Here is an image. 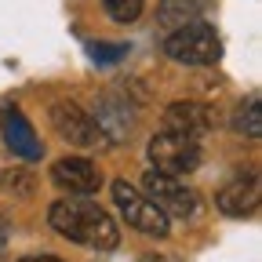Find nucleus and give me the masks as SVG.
<instances>
[{"label": "nucleus", "mask_w": 262, "mask_h": 262, "mask_svg": "<svg viewBox=\"0 0 262 262\" xmlns=\"http://www.w3.org/2000/svg\"><path fill=\"white\" fill-rule=\"evenodd\" d=\"M51 182L70 196H91L102 189V171L88 157H58L51 164Z\"/></svg>", "instance_id": "7"}, {"label": "nucleus", "mask_w": 262, "mask_h": 262, "mask_svg": "<svg viewBox=\"0 0 262 262\" xmlns=\"http://www.w3.org/2000/svg\"><path fill=\"white\" fill-rule=\"evenodd\" d=\"M4 244H8V222L0 219V248H4Z\"/></svg>", "instance_id": "17"}, {"label": "nucleus", "mask_w": 262, "mask_h": 262, "mask_svg": "<svg viewBox=\"0 0 262 262\" xmlns=\"http://www.w3.org/2000/svg\"><path fill=\"white\" fill-rule=\"evenodd\" d=\"M142 193L149 196V201L168 215V219H196L201 215V196H196V189H189L179 175H164V171H146L142 175Z\"/></svg>", "instance_id": "5"}, {"label": "nucleus", "mask_w": 262, "mask_h": 262, "mask_svg": "<svg viewBox=\"0 0 262 262\" xmlns=\"http://www.w3.org/2000/svg\"><path fill=\"white\" fill-rule=\"evenodd\" d=\"M164 55L179 66H215L222 58V40H219L215 26L196 18L164 37Z\"/></svg>", "instance_id": "2"}, {"label": "nucleus", "mask_w": 262, "mask_h": 262, "mask_svg": "<svg viewBox=\"0 0 262 262\" xmlns=\"http://www.w3.org/2000/svg\"><path fill=\"white\" fill-rule=\"evenodd\" d=\"M196 18H201V0H160V8H157V22L168 33L186 22H196Z\"/></svg>", "instance_id": "12"}, {"label": "nucleus", "mask_w": 262, "mask_h": 262, "mask_svg": "<svg viewBox=\"0 0 262 262\" xmlns=\"http://www.w3.org/2000/svg\"><path fill=\"white\" fill-rule=\"evenodd\" d=\"M51 127L58 131V139H66L70 146H80V149H91V146L102 142V131H98L95 117L77 102H55L51 106Z\"/></svg>", "instance_id": "6"}, {"label": "nucleus", "mask_w": 262, "mask_h": 262, "mask_svg": "<svg viewBox=\"0 0 262 262\" xmlns=\"http://www.w3.org/2000/svg\"><path fill=\"white\" fill-rule=\"evenodd\" d=\"M102 8H106V15H110L113 22L131 26V22H139L142 8H146V0H102Z\"/></svg>", "instance_id": "14"}, {"label": "nucleus", "mask_w": 262, "mask_h": 262, "mask_svg": "<svg viewBox=\"0 0 262 262\" xmlns=\"http://www.w3.org/2000/svg\"><path fill=\"white\" fill-rule=\"evenodd\" d=\"M110 193H113V204H117V211H120V219L135 229V233H142V237H168V229H171V219L164 215L149 196L139 189V186H131L127 179H117L113 186H110Z\"/></svg>", "instance_id": "4"}, {"label": "nucleus", "mask_w": 262, "mask_h": 262, "mask_svg": "<svg viewBox=\"0 0 262 262\" xmlns=\"http://www.w3.org/2000/svg\"><path fill=\"white\" fill-rule=\"evenodd\" d=\"M88 55L98 66H113V62H120L127 55V44H88Z\"/></svg>", "instance_id": "15"}, {"label": "nucleus", "mask_w": 262, "mask_h": 262, "mask_svg": "<svg viewBox=\"0 0 262 262\" xmlns=\"http://www.w3.org/2000/svg\"><path fill=\"white\" fill-rule=\"evenodd\" d=\"M18 262H62V258H55V255H26Z\"/></svg>", "instance_id": "16"}, {"label": "nucleus", "mask_w": 262, "mask_h": 262, "mask_svg": "<svg viewBox=\"0 0 262 262\" xmlns=\"http://www.w3.org/2000/svg\"><path fill=\"white\" fill-rule=\"evenodd\" d=\"M95 124H98V131H102V139H110V142L131 139V117H127V110L117 102V98H102V102H98Z\"/></svg>", "instance_id": "11"}, {"label": "nucleus", "mask_w": 262, "mask_h": 262, "mask_svg": "<svg viewBox=\"0 0 262 262\" xmlns=\"http://www.w3.org/2000/svg\"><path fill=\"white\" fill-rule=\"evenodd\" d=\"M258 201H262V182H258V171H244V175H233L215 196V204L222 215L229 219H251L258 211Z\"/></svg>", "instance_id": "8"}, {"label": "nucleus", "mask_w": 262, "mask_h": 262, "mask_svg": "<svg viewBox=\"0 0 262 262\" xmlns=\"http://www.w3.org/2000/svg\"><path fill=\"white\" fill-rule=\"evenodd\" d=\"M233 131H237V135H248V139H258L262 135V102H258V95H251L248 102L237 106Z\"/></svg>", "instance_id": "13"}, {"label": "nucleus", "mask_w": 262, "mask_h": 262, "mask_svg": "<svg viewBox=\"0 0 262 262\" xmlns=\"http://www.w3.org/2000/svg\"><path fill=\"white\" fill-rule=\"evenodd\" d=\"M146 157L153 164V171H164V175H189L201 168V160H204V149H201V139H189L182 135V131H171V127H164L157 131V135L149 139L146 146Z\"/></svg>", "instance_id": "3"}, {"label": "nucleus", "mask_w": 262, "mask_h": 262, "mask_svg": "<svg viewBox=\"0 0 262 262\" xmlns=\"http://www.w3.org/2000/svg\"><path fill=\"white\" fill-rule=\"evenodd\" d=\"M4 142H8V149H11L18 160H40V153H44L40 139L33 135L29 120H26L18 110H8V120H4Z\"/></svg>", "instance_id": "10"}, {"label": "nucleus", "mask_w": 262, "mask_h": 262, "mask_svg": "<svg viewBox=\"0 0 262 262\" xmlns=\"http://www.w3.org/2000/svg\"><path fill=\"white\" fill-rule=\"evenodd\" d=\"M48 222L58 237L84 244V248H95V251H113L120 244L117 222L91 196H62V201H55L48 208Z\"/></svg>", "instance_id": "1"}, {"label": "nucleus", "mask_w": 262, "mask_h": 262, "mask_svg": "<svg viewBox=\"0 0 262 262\" xmlns=\"http://www.w3.org/2000/svg\"><path fill=\"white\" fill-rule=\"evenodd\" d=\"M211 110L204 102H189V98H179V102H171L168 110H164V127L171 131H182V135L189 139H204L211 131Z\"/></svg>", "instance_id": "9"}]
</instances>
